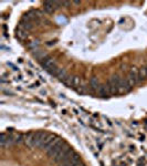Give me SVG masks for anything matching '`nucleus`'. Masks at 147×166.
I'll list each match as a JSON object with an SVG mask.
<instances>
[{"instance_id": "f257e3e1", "label": "nucleus", "mask_w": 147, "mask_h": 166, "mask_svg": "<svg viewBox=\"0 0 147 166\" xmlns=\"http://www.w3.org/2000/svg\"><path fill=\"white\" fill-rule=\"evenodd\" d=\"M47 133L44 132H37V133H31L26 137V142L28 143L29 146H40L42 141L47 137Z\"/></svg>"}, {"instance_id": "f8f14e48", "label": "nucleus", "mask_w": 147, "mask_h": 166, "mask_svg": "<svg viewBox=\"0 0 147 166\" xmlns=\"http://www.w3.org/2000/svg\"><path fill=\"white\" fill-rule=\"evenodd\" d=\"M138 76H139V81H144L147 79V68H141L138 70Z\"/></svg>"}, {"instance_id": "9b49d317", "label": "nucleus", "mask_w": 147, "mask_h": 166, "mask_svg": "<svg viewBox=\"0 0 147 166\" xmlns=\"http://www.w3.org/2000/svg\"><path fill=\"white\" fill-rule=\"evenodd\" d=\"M90 87L93 89V90H99L100 89V82L99 80H97V78H92V79L90 80Z\"/></svg>"}, {"instance_id": "39448f33", "label": "nucleus", "mask_w": 147, "mask_h": 166, "mask_svg": "<svg viewBox=\"0 0 147 166\" xmlns=\"http://www.w3.org/2000/svg\"><path fill=\"white\" fill-rule=\"evenodd\" d=\"M54 141H55V136L52 135V134H48V135H47V137H45L44 140L42 141V143H41L40 147H42L43 149L48 151V149L52 146V144L54 143Z\"/></svg>"}, {"instance_id": "7ed1b4c3", "label": "nucleus", "mask_w": 147, "mask_h": 166, "mask_svg": "<svg viewBox=\"0 0 147 166\" xmlns=\"http://www.w3.org/2000/svg\"><path fill=\"white\" fill-rule=\"evenodd\" d=\"M127 80L130 82V84L133 87L135 85L136 83H138L139 82V76H138V70L136 68H133L132 70L130 71V73H128V76H127Z\"/></svg>"}, {"instance_id": "4468645a", "label": "nucleus", "mask_w": 147, "mask_h": 166, "mask_svg": "<svg viewBox=\"0 0 147 166\" xmlns=\"http://www.w3.org/2000/svg\"><path fill=\"white\" fill-rule=\"evenodd\" d=\"M72 87H80V78L79 76H74V78H72Z\"/></svg>"}, {"instance_id": "9d476101", "label": "nucleus", "mask_w": 147, "mask_h": 166, "mask_svg": "<svg viewBox=\"0 0 147 166\" xmlns=\"http://www.w3.org/2000/svg\"><path fill=\"white\" fill-rule=\"evenodd\" d=\"M99 93L101 94L102 96H108L111 94V92H110V89H108V85L107 84H102L101 87H100V89H99Z\"/></svg>"}, {"instance_id": "20e7f679", "label": "nucleus", "mask_w": 147, "mask_h": 166, "mask_svg": "<svg viewBox=\"0 0 147 166\" xmlns=\"http://www.w3.org/2000/svg\"><path fill=\"white\" fill-rule=\"evenodd\" d=\"M63 2H59V1H45L43 3L44 6V10L49 14H52V12L55 10V9L59 8V6H62Z\"/></svg>"}, {"instance_id": "6e6552de", "label": "nucleus", "mask_w": 147, "mask_h": 166, "mask_svg": "<svg viewBox=\"0 0 147 166\" xmlns=\"http://www.w3.org/2000/svg\"><path fill=\"white\" fill-rule=\"evenodd\" d=\"M41 63H42V67L45 69V70H48V69L51 68L53 64H55L53 60H52L51 58H50V56H43L42 59H41Z\"/></svg>"}, {"instance_id": "ddd939ff", "label": "nucleus", "mask_w": 147, "mask_h": 166, "mask_svg": "<svg viewBox=\"0 0 147 166\" xmlns=\"http://www.w3.org/2000/svg\"><path fill=\"white\" fill-rule=\"evenodd\" d=\"M21 28L24 29V30H30V29L33 28V25H32L31 22H28V21L22 20V21H21Z\"/></svg>"}, {"instance_id": "2eb2a0df", "label": "nucleus", "mask_w": 147, "mask_h": 166, "mask_svg": "<svg viewBox=\"0 0 147 166\" xmlns=\"http://www.w3.org/2000/svg\"><path fill=\"white\" fill-rule=\"evenodd\" d=\"M22 141H23V135H21V134L17 135L16 138H14V142H16V143H21Z\"/></svg>"}, {"instance_id": "423d86ee", "label": "nucleus", "mask_w": 147, "mask_h": 166, "mask_svg": "<svg viewBox=\"0 0 147 166\" xmlns=\"http://www.w3.org/2000/svg\"><path fill=\"white\" fill-rule=\"evenodd\" d=\"M132 85L130 84V82L127 80L124 79H119V84H117V89H119V92H128L130 90Z\"/></svg>"}, {"instance_id": "f03ea898", "label": "nucleus", "mask_w": 147, "mask_h": 166, "mask_svg": "<svg viewBox=\"0 0 147 166\" xmlns=\"http://www.w3.org/2000/svg\"><path fill=\"white\" fill-rule=\"evenodd\" d=\"M65 143L61 140V138H55V141L54 143L52 144V146L47 151L48 152V155L49 156H51V157H55L58 154L60 153V151L64 147Z\"/></svg>"}, {"instance_id": "0eeeda50", "label": "nucleus", "mask_w": 147, "mask_h": 166, "mask_svg": "<svg viewBox=\"0 0 147 166\" xmlns=\"http://www.w3.org/2000/svg\"><path fill=\"white\" fill-rule=\"evenodd\" d=\"M77 163H80V157L77 154H74L72 157H70L68 160H65L63 163H60L59 166H75Z\"/></svg>"}, {"instance_id": "1a4fd4ad", "label": "nucleus", "mask_w": 147, "mask_h": 166, "mask_svg": "<svg viewBox=\"0 0 147 166\" xmlns=\"http://www.w3.org/2000/svg\"><path fill=\"white\" fill-rule=\"evenodd\" d=\"M0 142H1L2 147H5L7 146V145H9V144H11L12 142H13V138H12V136L7 135L6 133H2V134H1V140H0Z\"/></svg>"}]
</instances>
